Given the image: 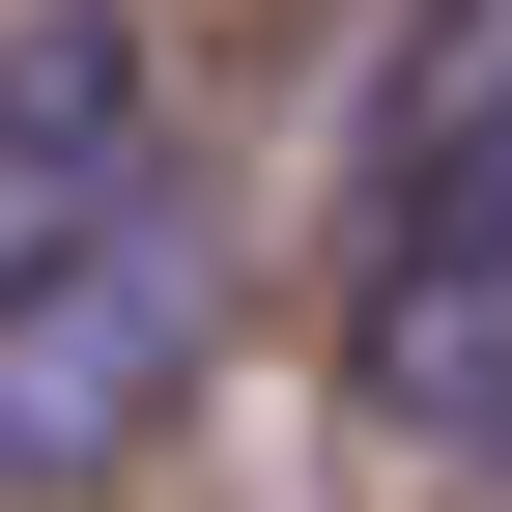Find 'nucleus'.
<instances>
[{
	"label": "nucleus",
	"mask_w": 512,
	"mask_h": 512,
	"mask_svg": "<svg viewBox=\"0 0 512 512\" xmlns=\"http://www.w3.org/2000/svg\"><path fill=\"white\" fill-rule=\"evenodd\" d=\"M200 370H228V228L143 171L114 228H57L29 285H0V512H86V484H143Z\"/></svg>",
	"instance_id": "f257e3e1"
},
{
	"label": "nucleus",
	"mask_w": 512,
	"mask_h": 512,
	"mask_svg": "<svg viewBox=\"0 0 512 512\" xmlns=\"http://www.w3.org/2000/svg\"><path fill=\"white\" fill-rule=\"evenodd\" d=\"M143 0H29V29H0V285H29L57 228H114L143 200Z\"/></svg>",
	"instance_id": "7ed1b4c3"
},
{
	"label": "nucleus",
	"mask_w": 512,
	"mask_h": 512,
	"mask_svg": "<svg viewBox=\"0 0 512 512\" xmlns=\"http://www.w3.org/2000/svg\"><path fill=\"white\" fill-rule=\"evenodd\" d=\"M370 427H427V456L512 427V86H484V143L399 200V256H370Z\"/></svg>",
	"instance_id": "f03ea898"
},
{
	"label": "nucleus",
	"mask_w": 512,
	"mask_h": 512,
	"mask_svg": "<svg viewBox=\"0 0 512 512\" xmlns=\"http://www.w3.org/2000/svg\"><path fill=\"white\" fill-rule=\"evenodd\" d=\"M484 484H512V427H484Z\"/></svg>",
	"instance_id": "20e7f679"
}]
</instances>
